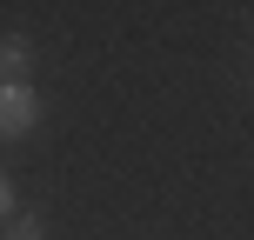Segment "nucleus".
Here are the masks:
<instances>
[{
	"label": "nucleus",
	"mask_w": 254,
	"mask_h": 240,
	"mask_svg": "<svg viewBox=\"0 0 254 240\" xmlns=\"http://www.w3.org/2000/svg\"><path fill=\"white\" fill-rule=\"evenodd\" d=\"M13 220V187H7V174H0V227Z\"/></svg>",
	"instance_id": "20e7f679"
},
{
	"label": "nucleus",
	"mask_w": 254,
	"mask_h": 240,
	"mask_svg": "<svg viewBox=\"0 0 254 240\" xmlns=\"http://www.w3.org/2000/svg\"><path fill=\"white\" fill-rule=\"evenodd\" d=\"M20 74H27V40H0V87H20Z\"/></svg>",
	"instance_id": "f03ea898"
},
{
	"label": "nucleus",
	"mask_w": 254,
	"mask_h": 240,
	"mask_svg": "<svg viewBox=\"0 0 254 240\" xmlns=\"http://www.w3.org/2000/svg\"><path fill=\"white\" fill-rule=\"evenodd\" d=\"M34 120H40V94L27 87V80L20 87H0V140H20Z\"/></svg>",
	"instance_id": "f257e3e1"
},
{
	"label": "nucleus",
	"mask_w": 254,
	"mask_h": 240,
	"mask_svg": "<svg viewBox=\"0 0 254 240\" xmlns=\"http://www.w3.org/2000/svg\"><path fill=\"white\" fill-rule=\"evenodd\" d=\"M0 240H47V234H40V220H27V214H13L7 227H0Z\"/></svg>",
	"instance_id": "7ed1b4c3"
}]
</instances>
